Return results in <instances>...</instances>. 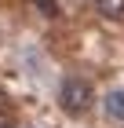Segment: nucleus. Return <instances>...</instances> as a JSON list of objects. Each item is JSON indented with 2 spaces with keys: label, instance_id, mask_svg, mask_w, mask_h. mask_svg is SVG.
Masks as SVG:
<instances>
[{
  "label": "nucleus",
  "instance_id": "obj_3",
  "mask_svg": "<svg viewBox=\"0 0 124 128\" xmlns=\"http://www.w3.org/2000/svg\"><path fill=\"white\" fill-rule=\"evenodd\" d=\"M99 4V15H102V18H124V0H95Z\"/></svg>",
  "mask_w": 124,
  "mask_h": 128
},
{
  "label": "nucleus",
  "instance_id": "obj_6",
  "mask_svg": "<svg viewBox=\"0 0 124 128\" xmlns=\"http://www.w3.org/2000/svg\"><path fill=\"white\" fill-rule=\"evenodd\" d=\"M26 128H37V124H26Z\"/></svg>",
  "mask_w": 124,
  "mask_h": 128
},
{
  "label": "nucleus",
  "instance_id": "obj_4",
  "mask_svg": "<svg viewBox=\"0 0 124 128\" xmlns=\"http://www.w3.org/2000/svg\"><path fill=\"white\" fill-rule=\"evenodd\" d=\"M33 8L44 15V18H58L62 11H58V0H33Z\"/></svg>",
  "mask_w": 124,
  "mask_h": 128
},
{
  "label": "nucleus",
  "instance_id": "obj_5",
  "mask_svg": "<svg viewBox=\"0 0 124 128\" xmlns=\"http://www.w3.org/2000/svg\"><path fill=\"white\" fill-rule=\"evenodd\" d=\"M0 37H4V26H0Z\"/></svg>",
  "mask_w": 124,
  "mask_h": 128
},
{
  "label": "nucleus",
  "instance_id": "obj_1",
  "mask_svg": "<svg viewBox=\"0 0 124 128\" xmlns=\"http://www.w3.org/2000/svg\"><path fill=\"white\" fill-rule=\"evenodd\" d=\"M58 102H62L66 114H88L95 106V88L84 77H66L58 84Z\"/></svg>",
  "mask_w": 124,
  "mask_h": 128
},
{
  "label": "nucleus",
  "instance_id": "obj_2",
  "mask_svg": "<svg viewBox=\"0 0 124 128\" xmlns=\"http://www.w3.org/2000/svg\"><path fill=\"white\" fill-rule=\"evenodd\" d=\"M102 114L117 124H124V88H110L102 95Z\"/></svg>",
  "mask_w": 124,
  "mask_h": 128
}]
</instances>
